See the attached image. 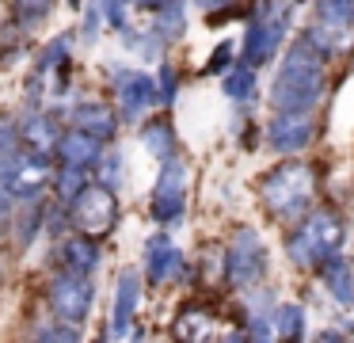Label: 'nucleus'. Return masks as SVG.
<instances>
[{"instance_id":"36","label":"nucleus","mask_w":354,"mask_h":343,"mask_svg":"<svg viewBox=\"0 0 354 343\" xmlns=\"http://www.w3.org/2000/svg\"><path fill=\"white\" fill-rule=\"evenodd\" d=\"M19 141V126L8 118V114H0V152H12Z\"/></svg>"},{"instance_id":"39","label":"nucleus","mask_w":354,"mask_h":343,"mask_svg":"<svg viewBox=\"0 0 354 343\" xmlns=\"http://www.w3.org/2000/svg\"><path fill=\"white\" fill-rule=\"evenodd\" d=\"M12 206H16V195L8 191V183H0V218H8Z\"/></svg>"},{"instance_id":"9","label":"nucleus","mask_w":354,"mask_h":343,"mask_svg":"<svg viewBox=\"0 0 354 343\" xmlns=\"http://www.w3.org/2000/svg\"><path fill=\"white\" fill-rule=\"evenodd\" d=\"M187 164L179 157L164 160L160 164V175H156V187H153V198H149V213H153L156 225H179L187 213Z\"/></svg>"},{"instance_id":"42","label":"nucleus","mask_w":354,"mask_h":343,"mask_svg":"<svg viewBox=\"0 0 354 343\" xmlns=\"http://www.w3.org/2000/svg\"><path fill=\"white\" fill-rule=\"evenodd\" d=\"M130 4H138V8H149V12H160L164 4H171V0H130Z\"/></svg>"},{"instance_id":"6","label":"nucleus","mask_w":354,"mask_h":343,"mask_svg":"<svg viewBox=\"0 0 354 343\" xmlns=\"http://www.w3.org/2000/svg\"><path fill=\"white\" fill-rule=\"evenodd\" d=\"M305 35L324 53H354V0H316Z\"/></svg>"},{"instance_id":"32","label":"nucleus","mask_w":354,"mask_h":343,"mask_svg":"<svg viewBox=\"0 0 354 343\" xmlns=\"http://www.w3.org/2000/svg\"><path fill=\"white\" fill-rule=\"evenodd\" d=\"M31 343H80V340H77V328L73 324H42Z\"/></svg>"},{"instance_id":"28","label":"nucleus","mask_w":354,"mask_h":343,"mask_svg":"<svg viewBox=\"0 0 354 343\" xmlns=\"http://www.w3.org/2000/svg\"><path fill=\"white\" fill-rule=\"evenodd\" d=\"M95 172H100V179H95V183L118 191V187H122V179H126V160H122V152H118V149L103 152V160H100V168H95Z\"/></svg>"},{"instance_id":"18","label":"nucleus","mask_w":354,"mask_h":343,"mask_svg":"<svg viewBox=\"0 0 354 343\" xmlns=\"http://www.w3.org/2000/svg\"><path fill=\"white\" fill-rule=\"evenodd\" d=\"M69 122L77 130H84V134L100 137V141H111L118 134V114L107 103H100V99H80V103H73Z\"/></svg>"},{"instance_id":"11","label":"nucleus","mask_w":354,"mask_h":343,"mask_svg":"<svg viewBox=\"0 0 354 343\" xmlns=\"http://www.w3.org/2000/svg\"><path fill=\"white\" fill-rule=\"evenodd\" d=\"M111 80H115V103H118V118L122 122H141L160 103L156 80L149 73H141V69H115Z\"/></svg>"},{"instance_id":"38","label":"nucleus","mask_w":354,"mask_h":343,"mask_svg":"<svg viewBox=\"0 0 354 343\" xmlns=\"http://www.w3.org/2000/svg\"><path fill=\"white\" fill-rule=\"evenodd\" d=\"M316 343H351V335H343V328H324Z\"/></svg>"},{"instance_id":"41","label":"nucleus","mask_w":354,"mask_h":343,"mask_svg":"<svg viewBox=\"0 0 354 343\" xmlns=\"http://www.w3.org/2000/svg\"><path fill=\"white\" fill-rule=\"evenodd\" d=\"M217 343H248V332H236V328H229L225 335H217Z\"/></svg>"},{"instance_id":"26","label":"nucleus","mask_w":354,"mask_h":343,"mask_svg":"<svg viewBox=\"0 0 354 343\" xmlns=\"http://www.w3.org/2000/svg\"><path fill=\"white\" fill-rule=\"evenodd\" d=\"M69 50H73V38H69V35H57L54 42H50L46 50L39 53V65H35V73H42V76L65 73V69H69Z\"/></svg>"},{"instance_id":"31","label":"nucleus","mask_w":354,"mask_h":343,"mask_svg":"<svg viewBox=\"0 0 354 343\" xmlns=\"http://www.w3.org/2000/svg\"><path fill=\"white\" fill-rule=\"evenodd\" d=\"M156 96H160V107H171L179 96V73L168 61H160V73H156Z\"/></svg>"},{"instance_id":"40","label":"nucleus","mask_w":354,"mask_h":343,"mask_svg":"<svg viewBox=\"0 0 354 343\" xmlns=\"http://www.w3.org/2000/svg\"><path fill=\"white\" fill-rule=\"evenodd\" d=\"M194 4H198L202 12H221V8H229L232 0H194Z\"/></svg>"},{"instance_id":"4","label":"nucleus","mask_w":354,"mask_h":343,"mask_svg":"<svg viewBox=\"0 0 354 343\" xmlns=\"http://www.w3.org/2000/svg\"><path fill=\"white\" fill-rule=\"evenodd\" d=\"M293 27V0H255L244 30V65L259 69L282 53V42Z\"/></svg>"},{"instance_id":"33","label":"nucleus","mask_w":354,"mask_h":343,"mask_svg":"<svg viewBox=\"0 0 354 343\" xmlns=\"http://www.w3.org/2000/svg\"><path fill=\"white\" fill-rule=\"evenodd\" d=\"M100 8H103V19H107L115 30L130 27V23H126V8H130V0H100Z\"/></svg>"},{"instance_id":"22","label":"nucleus","mask_w":354,"mask_h":343,"mask_svg":"<svg viewBox=\"0 0 354 343\" xmlns=\"http://www.w3.org/2000/svg\"><path fill=\"white\" fill-rule=\"evenodd\" d=\"M141 145H145V152H153L156 160H171L179 152V141H176V130H171V122L168 118H153V122H145L141 126Z\"/></svg>"},{"instance_id":"5","label":"nucleus","mask_w":354,"mask_h":343,"mask_svg":"<svg viewBox=\"0 0 354 343\" xmlns=\"http://www.w3.org/2000/svg\"><path fill=\"white\" fill-rule=\"evenodd\" d=\"M267 274V244L252 225H236L225 244V286L252 290Z\"/></svg>"},{"instance_id":"43","label":"nucleus","mask_w":354,"mask_h":343,"mask_svg":"<svg viewBox=\"0 0 354 343\" xmlns=\"http://www.w3.org/2000/svg\"><path fill=\"white\" fill-rule=\"evenodd\" d=\"M107 340H111V335H95V340H92V343H107Z\"/></svg>"},{"instance_id":"7","label":"nucleus","mask_w":354,"mask_h":343,"mask_svg":"<svg viewBox=\"0 0 354 343\" xmlns=\"http://www.w3.org/2000/svg\"><path fill=\"white\" fill-rule=\"evenodd\" d=\"M50 179V157L35 149H12L0 152V183H8V191L16 195V202H35L42 198Z\"/></svg>"},{"instance_id":"37","label":"nucleus","mask_w":354,"mask_h":343,"mask_svg":"<svg viewBox=\"0 0 354 343\" xmlns=\"http://www.w3.org/2000/svg\"><path fill=\"white\" fill-rule=\"evenodd\" d=\"M248 343H278L274 328H270V320H263V324H252L248 328Z\"/></svg>"},{"instance_id":"19","label":"nucleus","mask_w":354,"mask_h":343,"mask_svg":"<svg viewBox=\"0 0 354 343\" xmlns=\"http://www.w3.org/2000/svg\"><path fill=\"white\" fill-rule=\"evenodd\" d=\"M57 259H62V271L95 274V267H100V244L84 233L62 236V240H57Z\"/></svg>"},{"instance_id":"14","label":"nucleus","mask_w":354,"mask_h":343,"mask_svg":"<svg viewBox=\"0 0 354 343\" xmlns=\"http://www.w3.org/2000/svg\"><path fill=\"white\" fill-rule=\"evenodd\" d=\"M176 343H214L217 340V313L206 301H187L171 320Z\"/></svg>"},{"instance_id":"12","label":"nucleus","mask_w":354,"mask_h":343,"mask_svg":"<svg viewBox=\"0 0 354 343\" xmlns=\"http://www.w3.org/2000/svg\"><path fill=\"white\" fill-rule=\"evenodd\" d=\"M313 137H316L313 111H274V118L263 130L267 149L278 152V157H297V152H305L313 145Z\"/></svg>"},{"instance_id":"20","label":"nucleus","mask_w":354,"mask_h":343,"mask_svg":"<svg viewBox=\"0 0 354 343\" xmlns=\"http://www.w3.org/2000/svg\"><path fill=\"white\" fill-rule=\"evenodd\" d=\"M19 141H24V149H35L42 157H57L62 134H57V122L50 114H27L24 126H19Z\"/></svg>"},{"instance_id":"24","label":"nucleus","mask_w":354,"mask_h":343,"mask_svg":"<svg viewBox=\"0 0 354 343\" xmlns=\"http://www.w3.org/2000/svg\"><path fill=\"white\" fill-rule=\"evenodd\" d=\"M221 91L232 103H255V69L252 65H232L221 80Z\"/></svg>"},{"instance_id":"34","label":"nucleus","mask_w":354,"mask_h":343,"mask_svg":"<svg viewBox=\"0 0 354 343\" xmlns=\"http://www.w3.org/2000/svg\"><path fill=\"white\" fill-rule=\"evenodd\" d=\"M232 58H236V42H221L214 53H209V65H206V73H221V69L229 73V69H232Z\"/></svg>"},{"instance_id":"29","label":"nucleus","mask_w":354,"mask_h":343,"mask_svg":"<svg viewBox=\"0 0 354 343\" xmlns=\"http://www.w3.org/2000/svg\"><path fill=\"white\" fill-rule=\"evenodd\" d=\"M50 12H54V0H16V23L24 30L39 27Z\"/></svg>"},{"instance_id":"17","label":"nucleus","mask_w":354,"mask_h":343,"mask_svg":"<svg viewBox=\"0 0 354 343\" xmlns=\"http://www.w3.org/2000/svg\"><path fill=\"white\" fill-rule=\"evenodd\" d=\"M316 279H320L324 294H328L339 309H354V267H351V259H346L343 252L331 256L328 263L316 271Z\"/></svg>"},{"instance_id":"16","label":"nucleus","mask_w":354,"mask_h":343,"mask_svg":"<svg viewBox=\"0 0 354 343\" xmlns=\"http://www.w3.org/2000/svg\"><path fill=\"white\" fill-rule=\"evenodd\" d=\"M57 160H62V168L92 172V168H100V160H103V141L73 126L69 134H62V141H57Z\"/></svg>"},{"instance_id":"13","label":"nucleus","mask_w":354,"mask_h":343,"mask_svg":"<svg viewBox=\"0 0 354 343\" xmlns=\"http://www.w3.org/2000/svg\"><path fill=\"white\" fill-rule=\"evenodd\" d=\"M187 271V259L179 252V244L171 240L168 233H153L145 240V279L153 286H168V282H179Z\"/></svg>"},{"instance_id":"1","label":"nucleus","mask_w":354,"mask_h":343,"mask_svg":"<svg viewBox=\"0 0 354 343\" xmlns=\"http://www.w3.org/2000/svg\"><path fill=\"white\" fill-rule=\"evenodd\" d=\"M324 88H328V53L301 30L282 50V65L270 80L267 99L274 111H316Z\"/></svg>"},{"instance_id":"3","label":"nucleus","mask_w":354,"mask_h":343,"mask_svg":"<svg viewBox=\"0 0 354 343\" xmlns=\"http://www.w3.org/2000/svg\"><path fill=\"white\" fill-rule=\"evenodd\" d=\"M346 244V221L331 206H313L293 229L286 233V256L297 271H320L331 256H339Z\"/></svg>"},{"instance_id":"8","label":"nucleus","mask_w":354,"mask_h":343,"mask_svg":"<svg viewBox=\"0 0 354 343\" xmlns=\"http://www.w3.org/2000/svg\"><path fill=\"white\" fill-rule=\"evenodd\" d=\"M69 225L77 229V233L92 236V240L107 236L111 229L118 225V198H115V191L103 187V183H88V187L69 202Z\"/></svg>"},{"instance_id":"23","label":"nucleus","mask_w":354,"mask_h":343,"mask_svg":"<svg viewBox=\"0 0 354 343\" xmlns=\"http://www.w3.org/2000/svg\"><path fill=\"white\" fill-rule=\"evenodd\" d=\"M183 27H187L183 0H171V4L160 8V12H153V27H149V30H153L164 46H168V42H176V38L183 35Z\"/></svg>"},{"instance_id":"27","label":"nucleus","mask_w":354,"mask_h":343,"mask_svg":"<svg viewBox=\"0 0 354 343\" xmlns=\"http://www.w3.org/2000/svg\"><path fill=\"white\" fill-rule=\"evenodd\" d=\"M118 35H122V42L130 46V50L138 53L141 61H156V58L164 53V42L153 35V30H133V27H126V30H118Z\"/></svg>"},{"instance_id":"2","label":"nucleus","mask_w":354,"mask_h":343,"mask_svg":"<svg viewBox=\"0 0 354 343\" xmlns=\"http://www.w3.org/2000/svg\"><path fill=\"white\" fill-rule=\"evenodd\" d=\"M316 187H320L316 168L308 164V160L286 157V160H278L274 168H267V172L259 175V206L267 210L270 221L293 225V221H301L308 210H313Z\"/></svg>"},{"instance_id":"35","label":"nucleus","mask_w":354,"mask_h":343,"mask_svg":"<svg viewBox=\"0 0 354 343\" xmlns=\"http://www.w3.org/2000/svg\"><path fill=\"white\" fill-rule=\"evenodd\" d=\"M100 23H107V19H103L100 0H92V4H88V12H84V30H80V35H84V42H95V35H100Z\"/></svg>"},{"instance_id":"25","label":"nucleus","mask_w":354,"mask_h":343,"mask_svg":"<svg viewBox=\"0 0 354 343\" xmlns=\"http://www.w3.org/2000/svg\"><path fill=\"white\" fill-rule=\"evenodd\" d=\"M42 225H46L42 202H39V198H35V202H24V210L16 213V244H19V248H31Z\"/></svg>"},{"instance_id":"15","label":"nucleus","mask_w":354,"mask_h":343,"mask_svg":"<svg viewBox=\"0 0 354 343\" xmlns=\"http://www.w3.org/2000/svg\"><path fill=\"white\" fill-rule=\"evenodd\" d=\"M138 301H141V274L126 267V271L118 274L115 305H111V335H115V340L130 335V328H133V313H138Z\"/></svg>"},{"instance_id":"30","label":"nucleus","mask_w":354,"mask_h":343,"mask_svg":"<svg viewBox=\"0 0 354 343\" xmlns=\"http://www.w3.org/2000/svg\"><path fill=\"white\" fill-rule=\"evenodd\" d=\"M54 183H57V187H54L57 198H62V202H73V198L88 187V172H80V168H62Z\"/></svg>"},{"instance_id":"10","label":"nucleus","mask_w":354,"mask_h":343,"mask_svg":"<svg viewBox=\"0 0 354 343\" xmlns=\"http://www.w3.org/2000/svg\"><path fill=\"white\" fill-rule=\"evenodd\" d=\"M92 301H95V286L88 274H73V271H62L54 282H50V313H54L62 324H84L88 313H92Z\"/></svg>"},{"instance_id":"21","label":"nucleus","mask_w":354,"mask_h":343,"mask_svg":"<svg viewBox=\"0 0 354 343\" xmlns=\"http://www.w3.org/2000/svg\"><path fill=\"white\" fill-rule=\"evenodd\" d=\"M270 328H274L278 343H305V335H308L305 305H297V301H278V305H274V317H270Z\"/></svg>"},{"instance_id":"44","label":"nucleus","mask_w":354,"mask_h":343,"mask_svg":"<svg viewBox=\"0 0 354 343\" xmlns=\"http://www.w3.org/2000/svg\"><path fill=\"white\" fill-rule=\"evenodd\" d=\"M293 4H305V0H293Z\"/></svg>"}]
</instances>
